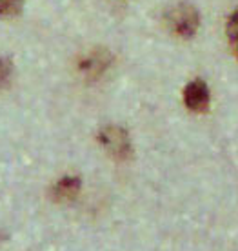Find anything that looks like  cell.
Masks as SVG:
<instances>
[{
    "mask_svg": "<svg viewBox=\"0 0 238 251\" xmlns=\"http://www.w3.org/2000/svg\"><path fill=\"white\" fill-rule=\"evenodd\" d=\"M184 104L188 106V109L191 111H206L209 106V88L207 84L200 78L191 80L184 89Z\"/></svg>",
    "mask_w": 238,
    "mask_h": 251,
    "instance_id": "3957f363",
    "label": "cell"
},
{
    "mask_svg": "<svg viewBox=\"0 0 238 251\" xmlns=\"http://www.w3.org/2000/svg\"><path fill=\"white\" fill-rule=\"evenodd\" d=\"M80 193V178L78 176H64L53 186V199L58 202L73 201Z\"/></svg>",
    "mask_w": 238,
    "mask_h": 251,
    "instance_id": "277c9868",
    "label": "cell"
},
{
    "mask_svg": "<svg viewBox=\"0 0 238 251\" xmlns=\"http://www.w3.org/2000/svg\"><path fill=\"white\" fill-rule=\"evenodd\" d=\"M98 140L104 146V150L117 160H125L131 155V142L125 129L119 126H107L98 133Z\"/></svg>",
    "mask_w": 238,
    "mask_h": 251,
    "instance_id": "7a4b0ae2",
    "label": "cell"
},
{
    "mask_svg": "<svg viewBox=\"0 0 238 251\" xmlns=\"http://www.w3.org/2000/svg\"><path fill=\"white\" fill-rule=\"evenodd\" d=\"M24 0H0V17L2 19H11L17 17L22 11Z\"/></svg>",
    "mask_w": 238,
    "mask_h": 251,
    "instance_id": "8992f818",
    "label": "cell"
},
{
    "mask_svg": "<svg viewBox=\"0 0 238 251\" xmlns=\"http://www.w3.org/2000/svg\"><path fill=\"white\" fill-rule=\"evenodd\" d=\"M227 37L231 42L238 44V9H235L227 20Z\"/></svg>",
    "mask_w": 238,
    "mask_h": 251,
    "instance_id": "52a82bcc",
    "label": "cell"
},
{
    "mask_svg": "<svg viewBox=\"0 0 238 251\" xmlns=\"http://www.w3.org/2000/svg\"><path fill=\"white\" fill-rule=\"evenodd\" d=\"M11 73V64L6 58H0V82L7 80V76Z\"/></svg>",
    "mask_w": 238,
    "mask_h": 251,
    "instance_id": "ba28073f",
    "label": "cell"
},
{
    "mask_svg": "<svg viewBox=\"0 0 238 251\" xmlns=\"http://www.w3.org/2000/svg\"><path fill=\"white\" fill-rule=\"evenodd\" d=\"M167 24H169V29L175 33L176 37L191 38L196 33V29H198V24H200L198 11L193 6L180 4V6H176L169 13Z\"/></svg>",
    "mask_w": 238,
    "mask_h": 251,
    "instance_id": "6da1fadb",
    "label": "cell"
},
{
    "mask_svg": "<svg viewBox=\"0 0 238 251\" xmlns=\"http://www.w3.org/2000/svg\"><path fill=\"white\" fill-rule=\"evenodd\" d=\"M107 66V58L104 53H93V55H89L86 57L84 60L80 62V71L82 73H86L88 76H96L98 73H102Z\"/></svg>",
    "mask_w": 238,
    "mask_h": 251,
    "instance_id": "5b68a950",
    "label": "cell"
}]
</instances>
